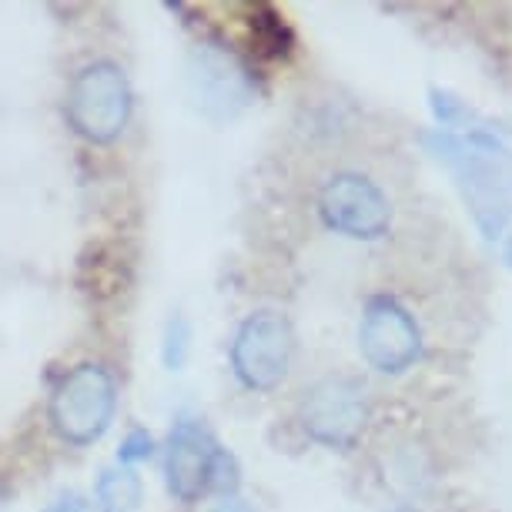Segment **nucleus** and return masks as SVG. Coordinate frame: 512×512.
Here are the masks:
<instances>
[{
  "mask_svg": "<svg viewBox=\"0 0 512 512\" xmlns=\"http://www.w3.org/2000/svg\"><path fill=\"white\" fill-rule=\"evenodd\" d=\"M359 349L362 359L372 365L375 372L399 375L419 359L422 352V332L409 315L389 295H375L365 302L362 325H359Z\"/></svg>",
  "mask_w": 512,
  "mask_h": 512,
  "instance_id": "obj_7",
  "label": "nucleus"
},
{
  "mask_svg": "<svg viewBox=\"0 0 512 512\" xmlns=\"http://www.w3.org/2000/svg\"><path fill=\"white\" fill-rule=\"evenodd\" d=\"M292 352V325L275 312H258L245 318V325L238 328L235 342H231V365L248 389L268 392L288 375Z\"/></svg>",
  "mask_w": 512,
  "mask_h": 512,
  "instance_id": "obj_5",
  "label": "nucleus"
},
{
  "mask_svg": "<svg viewBox=\"0 0 512 512\" xmlns=\"http://www.w3.org/2000/svg\"><path fill=\"white\" fill-rule=\"evenodd\" d=\"M98 506L101 512H138L141 506V479L128 466L104 469L98 479Z\"/></svg>",
  "mask_w": 512,
  "mask_h": 512,
  "instance_id": "obj_11",
  "label": "nucleus"
},
{
  "mask_svg": "<svg viewBox=\"0 0 512 512\" xmlns=\"http://www.w3.org/2000/svg\"><path fill=\"white\" fill-rule=\"evenodd\" d=\"M392 512H415V509H392Z\"/></svg>",
  "mask_w": 512,
  "mask_h": 512,
  "instance_id": "obj_18",
  "label": "nucleus"
},
{
  "mask_svg": "<svg viewBox=\"0 0 512 512\" xmlns=\"http://www.w3.org/2000/svg\"><path fill=\"white\" fill-rule=\"evenodd\" d=\"M114 409H118V385L98 362L74 365L51 395L54 432L71 446L98 442L108 432Z\"/></svg>",
  "mask_w": 512,
  "mask_h": 512,
  "instance_id": "obj_2",
  "label": "nucleus"
},
{
  "mask_svg": "<svg viewBox=\"0 0 512 512\" xmlns=\"http://www.w3.org/2000/svg\"><path fill=\"white\" fill-rule=\"evenodd\" d=\"M429 108H432V118L439 121V131H489V134H499V124L479 114L476 108H469L466 101L456 98L452 91L446 88H432L429 91Z\"/></svg>",
  "mask_w": 512,
  "mask_h": 512,
  "instance_id": "obj_10",
  "label": "nucleus"
},
{
  "mask_svg": "<svg viewBox=\"0 0 512 512\" xmlns=\"http://www.w3.org/2000/svg\"><path fill=\"white\" fill-rule=\"evenodd\" d=\"M67 121L91 144L118 141L131 118L128 77L114 61H94L74 74L67 91Z\"/></svg>",
  "mask_w": 512,
  "mask_h": 512,
  "instance_id": "obj_3",
  "label": "nucleus"
},
{
  "mask_svg": "<svg viewBox=\"0 0 512 512\" xmlns=\"http://www.w3.org/2000/svg\"><path fill=\"white\" fill-rule=\"evenodd\" d=\"M251 34H255L258 51L268 54V57L292 54V34H288L282 17H278L275 11H268V7L255 11V17H251Z\"/></svg>",
  "mask_w": 512,
  "mask_h": 512,
  "instance_id": "obj_12",
  "label": "nucleus"
},
{
  "mask_svg": "<svg viewBox=\"0 0 512 512\" xmlns=\"http://www.w3.org/2000/svg\"><path fill=\"white\" fill-rule=\"evenodd\" d=\"M188 84L198 108L218 121L235 118L238 111H245L251 104V94H255L248 67L221 44H201L191 51Z\"/></svg>",
  "mask_w": 512,
  "mask_h": 512,
  "instance_id": "obj_8",
  "label": "nucleus"
},
{
  "mask_svg": "<svg viewBox=\"0 0 512 512\" xmlns=\"http://www.w3.org/2000/svg\"><path fill=\"white\" fill-rule=\"evenodd\" d=\"M318 211L332 231L362 241L382 238L392 225V205L385 191L355 171H342L325 181L318 195Z\"/></svg>",
  "mask_w": 512,
  "mask_h": 512,
  "instance_id": "obj_6",
  "label": "nucleus"
},
{
  "mask_svg": "<svg viewBox=\"0 0 512 512\" xmlns=\"http://www.w3.org/2000/svg\"><path fill=\"white\" fill-rule=\"evenodd\" d=\"M425 151L449 171L469 218L486 241H499L512 221V151L489 131H429Z\"/></svg>",
  "mask_w": 512,
  "mask_h": 512,
  "instance_id": "obj_1",
  "label": "nucleus"
},
{
  "mask_svg": "<svg viewBox=\"0 0 512 512\" xmlns=\"http://www.w3.org/2000/svg\"><path fill=\"white\" fill-rule=\"evenodd\" d=\"M502 262L512 268V235L506 238V245H502Z\"/></svg>",
  "mask_w": 512,
  "mask_h": 512,
  "instance_id": "obj_17",
  "label": "nucleus"
},
{
  "mask_svg": "<svg viewBox=\"0 0 512 512\" xmlns=\"http://www.w3.org/2000/svg\"><path fill=\"white\" fill-rule=\"evenodd\" d=\"M51 512H88V506H84V502L81 499H61V502H57V506L51 509Z\"/></svg>",
  "mask_w": 512,
  "mask_h": 512,
  "instance_id": "obj_16",
  "label": "nucleus"
},
{
  "mask_svg": "<svg viewBox=\"0 0 512 512\" xmlns=\"http://www.w3.org/2000/svg\"><path fill=\"white\" fill-rule=\"evenodd\" d=\"M154 452V439L148 436L144 429H131L128 436H124L121 449H118V462L121 466H134V462H144Z\"/></svg>",
  "mask_w": 512,
  "mask_h": 512,
  "instance_id": "obj_14",
  "label": "nucleus"
},
{
  "mask_svg": "<svg viewBox=\"0 0 512 512\" xmlns=\"http://www.w3.org/2000/svg\"><path fill=\"white\" fill-rule=\"evenodd\" d=\"M191 355V325L185 315H171L168 328H164V345L161 359L168 365V372H181Z\"/></svg>",
  "mask_w": 512,
  "mask_h": 512,
  "instance_id": "obj_13",
  "label": "nucleus"
},
{
  "mask_svg": "<svg viewBox=\"0 0 512 512\" xmlns=\"http://www.w3.org/2000/svg\"><path fill=\"white\" fill-rule=\"evenodd\" d=\"M211 512H255V509H251L248 502H241V499H235V496H228L225 502H218V506L211 509Z\"/></svg>",
  "mask_w": 512,
  "mask_h": 512,
  "instance_id": "obj_15",
  "label": "nucleus"
},
{
  "mask_svg": "<svg viewBox=\"0 0 512 512\" xmlns=\"http://www.w3.org/2000/svg\"><path fill=\"white\" fill-rule=\"evenodd\" d=\"M218 442L201 422L181 419L168 436L164 449V476H168L171 496L181 502H195L201 492H208L211 462L218 456Z\"/></svg>",
  "mask_w": 512,
  "mask_h": 512,
  "instance_id": "obj_9",
  "label": "nucleus"
},
{
  "mask_svg": "<svg viewBox=\"0 0 512 512\" xmlns=\"http://www.w3.org/2000/svg\"><path fill=\"white\" fill-rule=\"evenodd\" d=\"M369 422V399L362 382L349 375H328L302 399V429L322 446L345 449L362 436Z\"/></svg>",
  "mask_w": 512,
  "mask_h": 512,
  "instance_id": "obj_4",
  "label": "nucleus"
}]
</instances>
